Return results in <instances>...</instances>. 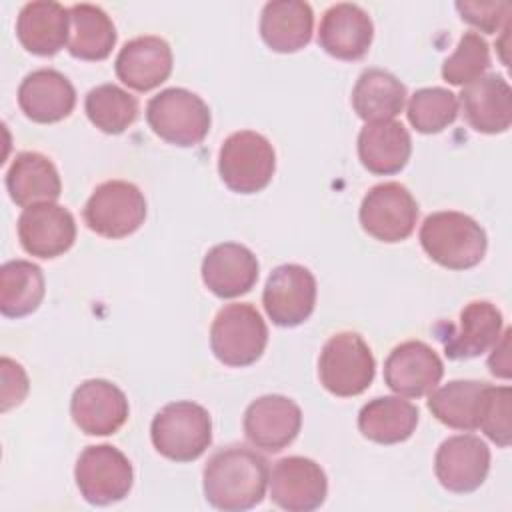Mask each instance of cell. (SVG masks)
Listing matches in <instances>:
<instances>
[{
	"mask_svg": "<svg viewBox=\"0 0 512 512\" xmlns=\"http://www.w3.org/2000/svg\"><path fill=\"white\" fill-rule=\"evenodd\" d=\"M268 478L264 456L240 444L226 446L214 452L204 466V498L224 512L250 510L264 500Z\"/></svg>",
	"mask_w": 512,
	"mask_h": 512,
	"instance_id": "6da1fadb",
	"label": "cell"
},
{
	"mask_svg": "<svg viewBox=\"0 0 512 512\" xmlns=\"http://www.w3.org/2000/svg\"><path fill=\"white\" fill-rule=\"evenodd\" d=\"M420 244L436 264L448 270H468L482 262L488 238L468 214L442 210L428 214L420 226Z\"/></svg>",
	"mask_w": 512,
	"mask_h": 512,
	"instance_id": "7a4b0ae2",
	"label": "cell"
},
{
	"mask_svg": "<svg viewBox=\"0 0 512 512\" xmlns=\"http://www.w3.org/2000/svg\"><path fill=\"white\" fill-rule=\"evenodd\" d=\"M150 440L158 454L174 462L200 458L212 442V420L204 406L178 400L156 412L150 424Z\"/></svg>",
	"mask_w": 512,
	"mask_h": 512,
	"instance_id": "3957f363",
	"label": "cell"
},
{
	"mask_svg": "<svg viewBox=\"0 0 512 512\" xmlns=\"http://www.w3.org/2000/svg\"><path fill=\"white\" fill-rule=\"evenodd\" d=\"M268 344V328L260 312L246 302L226 304L210 326V348L230 368L254 364Z\"/></svg>",
	"mask_w": 512,
	"mask_h": 512,
	"instance_id": "277c9868",
	"label": "cell"
},
{
	"mask_svg": "<svg viewBox=\"0 0 512 512\" xmlns=\"http://www.w3.org/2000/svg\"><path fill=\"white\" fill-rule=\"evenodd\" d=\"M146 122L168 144L190 148L200 144L210 130V108L186 88H166L146 104Z\"/></svg>",
	"mask_w": 512,
	"mask_h": 512,
	"instance_id": "5b68a950",
	"label": "cell"
},
{
	"mask_svg": "<svg viewBox=\"0 0 512 512\" xmlns=\"http://www.w3.org/2000/svg\"><path fill=\"white\" fill-rule=\"evenodd\" d=\"M376 360L356 332H338L326 340L318 358L320 384L334 396H358L374 380Z\"/></svg>",
	"mask_w": 512,
	"mask_h": 512,
	"instance_id": "8992f818",
	"label": "cell"
},
{
	"mask_svg": "<svg viewBox=\"0 0 512 512\" xmlns=\"http://www.w3.org/2000/svg\"><path fill=\"white\" fill-rule=\"evenodd\" d=\"M276 170V152L270 140L254 130L230 134L218 152V174L238 194L264 190Z\"/></svg>",
	"mask_w": 512,
	"mask_h": 512,
	"instance_id": "52a82bcc",
	"label": "cell"
},
{
	"mask_svg": "<svg viewBox=\"0 0 512 512\" xmlns=\"http://www.w3.org/2000/svg\"><path fill=\"white\" fill-rule=\"evenodd\" d=\"M86 226L104 238H126L146 218V198L140 188L126 180H108L94 188L84 210Z\"/></svg>",
	"mask_w": 512,
	"mask_h": 512,
	"instance_id": "ba28073f",
	"label": "cell"
},
{
	"mask_svg": "<svg viewBox=\"0 0 512 512\" xmlns=\"http://www.w3.org/2000/svg\"><path fill=\"white\" fill-rule=\"evenodd\" d=\"M74 480L88 504L108 506L128 496L134 470L124 452L110 444H96L86 446L78 456Z\"/></svg>",
	"mask_w": 512,
	"mask_h": 512,
	"instance_id": "9c48e42d",
	"label": "cell"
},
{
	"mask_svg": "<svg viewBox=\"0 0 512 512\" xmlns=\"http://www.w3.org/2000/svg\"><path fill=\"white\" fill-rule=\"evenodd\" d=\"M358 218L372 238L388 244L402 242L416 228L418 202L404 184L382 182L366 192Z\"/></svg>",
	"mask_w": 512,
	"mask_h": 512,
	"instance_id": "30bf717a",
	"label": "cell"
},
{
	"mask_svg": "<svg viewBox=\"0 0 512 512\" xmlns=\"http://www.w3.org/2000/svg\"><path fill=\"white\" fill-rule=\"evenodd\" d=\"M262 304L276 326H300L312 316L316 306L314 274L300 264H282L274 268L266 280Z\"/></svg>",
	"mask_w": 512,
	"mask_h": 512,
	"instance_id": "8fae6325",
	"label": "cell"
},
{
	"mask_svg": "<svg viewBox=\"0 0 512 512\" xmlns=\"http://www.w3.org/2000/svg\"><path fill=\"white\" fill-rule=\"evenodd\" d=\"M272 502L288 512H312L328 494V478L322 466L304 456L278 460L268 478Z\"/></svg>",
	"mask_w": 512,
	"mask_h": 512,
	"instance_id": "7c38bea8",
	"label": "cell"
},
{
	"mask_svg": "<svg viewBox=\"0 0 512 512\" xmlns=\"http://www.w3.org/2000/svg\"><path fill=\"white\" fill-rule=\"evenodd\" d=\"M246 440L264 452H280L290 446L302 428L300 406L282 394H266L250 402L244 412Z\"/></svg>",
	"mask_w": 512,
	"mask_h": 512,
	"instance_id": "4fadbf2b",
	"label": "cell"
},
{
	"mask_svg": "<svg viewBox=\"0 0 512 512\" xmlns=\"http://www.w3.org/2000/svg\"><path fill=\"white\" fill-rule=\"evenodd\" d=\"M490 470V448L474 434L446 438L434 456V474L442 488L466 494L480 488Z\"/></svg>",
	"mask_w": 512,
	"mask_h": 512,
	"instance_id": "5bb4252c",
	"label": "cell"
},
{
	"mask_svg": "<svg viewBox=\"0 0 512 512\" xmlns=\"http://www.w3.org/2000/svg\"><path fill=\"white\" fill-rule=\"evenodd\" d=\"M502 312L488 300L466 304L458 324H440L438 338L450 360H468L492 348L502 334Z\"/></svg>",
	"mask_w": 512,
	"mask_h": 512,
	"instance_id": "9a60e30c",
	"label": "cell"
},
{
	"mask_svg": "<svg viewBox=\"0 0 512 512\" xmlns=\"http://www.w3.org/2000/svg\"><path fill=\"white\" fill-rule=\"evenodd\" d=\"M444 376L440 356L426 342L406 340L384 362V382L398 396L420 398L430 394Z\"/></svg>",
	"mask_w": 512,
	"mask_h": 512,
	"instance_id": "2e32d148",
	"label": "cell"
},
{
	"mask_svg": "<svg viewBox=\"0 0 512 512\" xmlns=\"http://www.w3.org/2000/svg\"><path fill=\"white\" fill-rule=\"evenodd\" d=\"M70 414L80 432L88 436H110L124 426L130 406L116 384L92 378L74 390Z\"/></svg>",
	"mask_w": 512,
	"mask_h": 512,
	"instance_id": "e0dca14e",
	"label": "cell"
},
{
	"mask_svg": "<svg viewBox=\"0 0 512 512\" xmlns=\"http://www.w3.org/2000/svg\"><path fill=\"white\" fill-rule=\"evenodd\" d=\"M18 240L30 256L44 260L62 256L76 240L74 216L56 202L24 208L18 218Z\"/></svg>",
	"mask_w": 512,
	"mask_h": 512,
	"instance_id": "ac0fdd59",
	"label": "cell"
},
{
	"mask_svg": "<svg viewBox=\"0 0 512 512\" xmlns=\"http://www.w3.org/2000/svg\"><path fill=\"white\" fill-rule=\"evenodd\" d=\"M374 38L370 14L358 4L340 2L330 6L318 28L320 48L338 60H360L368 54Z\"/></svg>",
	"mask_w": 512,
	"mask_h": 512,
	"instance_id": "d6986e66",
	"label": "cell"
},
{
	"mask_svg": "<svg viewBox=\"0 0 512 512\" xmlns=\"http://www.w3.org/2000/svg\"><path fill=\"white\" fill-rule=\"evenodd\" d=\"M18 106L28 120L54 124L72 114L76 106V90L62 72L54 68H38L26 74L20 82Z\"/></svg>",
	"mask_w": 512,
	"mask_h": 512,
	"instance_id": "ffe728a7",
	"label": "cell"
},
{
	"mask_svg": "<svg viewBox=\"0 0 512 512\" xmlns=\"http://www.w3.org/2000/svg\"><path fill=\"white\" fill-rule=\"evenodd\" d=\"M202 282L218 298H238L258 280V260L242 244L222 242L212 246L202 260Z\"/></svg>",
	"mask_w": 512,
	"mask_h": 512,
	"instance_id": "44dd1931",
	"label": "cell"
},
{
	"mask_svg": "<svg viewBox=\"0 0 512 512\" xmlns=\"http://www.w3.org/2000/svg\"><path fill=\"white\" fill-rule=\"evenodd\" d=\"M114 70L128 88L148 92L166 82L172 72L170 44L160 36L132 38L120 48Z\"/></svg>",
	"mask_w": 512,
	"mask_h": 512,
	"instance_id": "7402d4cb",
	"label": "cell"
},
{
	"mask_svg": "<svg viewBox=\"0 0 512 512\" xmlns=\"http://www.w3.org/2000/svg\"><path fill=\"white\" fill-rule=\"evenodd\" d=\"M466 122L482 134H502L512 124V90L500 74H484L462 88Z\"/></svg>",
	"mask_w": 512,
	"mask_h": 512,
	"instance_id": "603a6c76",
	"label": "cell"
},
{
	"mask_svg": "<svg viewBox=\"0 0 512 512\" xmlns=\"http://www.w3.org/2000/svg\"><path fill=\"white\" fill-rule=\"evenodd\" d=\"M20 44L36 56H54L70 36V8L58 2L36 0L22 6L16 20Z\"/></svg>",
	"mask_w": 512,
	"mask_h": 512,
	"instance_id": "cb8c5ba5",
	"label": "cell"
},
{
	"mask_svg": "<svg viewBox=\"0 0 512 512\" xmlns=\"http://www.w3.org/2000/svg\"><path fill=\"white\" fill-rule=\"evenodd\" d=\"M412 154V138L402 122L384 120L366 124L358 134V158L376 176L400 172Z\"/></svg>",
	"mask_w": 512,
	"mask_h": 512,
	"instance_id": "d4e9b609",
	"label": "cell"
},
{
	"mask_svg": "<svg viewBox=\"0 0 512 512\" xmlns=\"http://www.w3.org/2000/svg\"><path fill=\"white\" fill-rule=\"evenodd\" d=\"M6 190L20 208L56 202L62 192L54 162L40 152H20L6 172Z\"/></svg>",
	"mask_w": 512,
	"mask_h": 512,
	"instance_id": "484cf974",
	"label": "cell"
},
{
	"mask_svg": "<svg viewBox=\"0 0 512 512\" xmlns=\"http://www.w3.org/2000/svg\"><path fill=\"white\" fill-rule=\"evenodd\" d=\"M314 30V12L300 0L268 2L260 14V36L264 44L280 54L302 50Z\"/></svg>",
	"mask_w": 512,
	"mask_h": 512,
	"instance_id": "4316f807",
	"label": "cell"
},
{
	"mask_svg": "<svg viewBox=\"0 0 512 512\" xmlns=\"http://www.w3.org/2000/svg\"><path fill=\"white\" fill-rule=\"evenodd\" d=\"M420 420L418 408L400 396H378L366 402L358 414V430L376 444L408 440Z\"/></svg>",
	"mask_w": 512,
	"mask_h": 512,
	"instance_id": "83f0119b",
	"label": "cell"
},
{
	"mask_svg": "<svg viewBox=\"0 0 512 512\" xmlns=\"http://www.w3.org/2000/svg\"><path fill=\"white\" fill-rule=\"evenodd\" d=\"M406 102V86L388 70H364L352 88V108L366 124L394 120Z\"/></svg>",
	"mask_w": 512,
	"mask_h": 512,
	"instance_id": "f1b7e54d",
	"label": "cell"
},
{
	"mask_svg": "<svg viewBox=\"0 0 512 512\" xmlns=\"http://www.w3.org/2000/svg\"><path fill=\"white\" fill-rule=\"evenodd\" d=\"M116 26L110 16L94 4L70 6L68 52L78 60L98 62L110 56L116 44Z\"/></svg>",
	"mask_w": 512,
	"mask_h": 512,
	"instance_id": "f546056e",
	"label": "cell"
},
{
	"mask_svg": "<svg viewBox=\"0 0 512 512\" xmlns=\"http://www.w3.org/2000/svg\"><path fill=\"white\" fill-rule=\"evenodd\" d=\"M42 268L28 260H8L0 266V312L22 318L38 310L44 300Z\"/></svg>",
	"mask_w": 512,
	"mask_h": 512,
	"instance_id": "4dcf8cb0",
	"label": "cell"
},
{
	"mask_svg": "<svg viewBox=\"0 0 512 512\" xmlns=\"http://www.w3.org/2000/svg\"><path fill=\"white\" fill-rule=\"evenodd\" d=\"M486 384L478 380H452L434 388L428 396V410L444 426L472 432L478 428V408Z\"/></svg>",
	"mask_w": 512,
	"mask_h": 512,
	"instance_id": "1f68e13d",
	"label": "cell"
},
{
	"mask_svg": "<svg viewBox=\"0 0 512 512\" xmlns=\"http://www.w3.org/2000/svg\"><path fill=\"white\" fill-rule=\"evenodd\" d=\"M84 110L104 134H122L138 118V100L116 84H100L86 94Z\"/></svg>",
	"mask_w": 512,
	"mask_h": 512,
	"instance_id": "d6a6232c",
	"label": "cell"
},
{
	"mask_svg": "<svg viewBox=\"0 0 512 512\" xmlns=\"http://www.w3.org/2000/svg\"><path fill=\"white\" fill-rule=\"evenodd\" d=\"M408 122L420 134H438L458 116V98L448 88H420L410 96Z\"/></svg>",
	"mask_w": 512,
	"mask_h": 512,
	"instance_id": "836d02e7",
	"label": "cell"
},
{
	"mask_svg": "<svg viewBox=\"0 0 512 512\" xmlns=\"http://www.w3.org/2000/svg\"><path fill=\"white\" fill-rule=\"evenodd\" d=\"M490 68V46L478 32H464L452 56L442 64V78L452 86H468Z\"/></svg>",
	"mask_w": 512,
	"mask_h": 512,
	"instance_id": "e575fe53",
	"label": "cell"
},
{
	"mask_svg": "<svg viewBox=\"0 0 512 512\" xmlns=\"http://www.w3.org/2000/svg\"><path fill=\"white\" fill-rule=\"evenodd\" d=\"M512 390L508 386L486 384L478 408V428L500 448L510 446L512 426Z\"/></svg>",
	"mask_w": 512,
	"mask_h": 512,
	"instance_id": "d590c367",
	"label": "cell"
},
{
	"mask_svg": "<svg viewBox=\"0 0 512 512\" xmlns=\"http://www.w3.org/2000/svg\"><path fill=\"white\" fill-rule=\"evenodd\" d=\"M460 18L484 34H494L508 22L510 2H456Z\"/></svg>",
	"mask_w": 512,
	"mask_h": 512,
	"instance_id": "8d00e7d4",
	"label": "cell"
},
{
	"mask_svg": "<svg viewBox=\"0 0 512 512\" xmlns=\"http://www.w3.org/2000/svg\"><path fill=\"white\" fill-rule=\"evenodd\" d=\"M0 372H2V406H0V410L6 412L12 406L22 404V400L26 398L28 376H26L24 368L8 356H2Z\"/></svg>",
	"mask_w": 512,
	"mask_h": 512,
	"instance_id": "74e56055",
	"label": "cell"
},
{
	"mask_svg": "<svg viewBox=\"0 0 512 512\" xmlns=\"http://www.w3.org/2000/svg\"><path fill=\"white\" fill-rule=\"evenodd\" d=\"M510 336L512 330L506 328L494 344V352L488 358V368L498 378H510Z\"/></svg>",
	"mask_w": 512,
	"mask_h": 512,
	"instance_id": "f35d334b",
	"label": "cell"
}]
</instances>
